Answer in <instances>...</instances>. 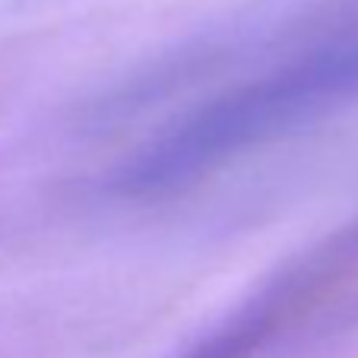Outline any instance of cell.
I'll return each instance as SVG.
<instances>
[]
</instances>
